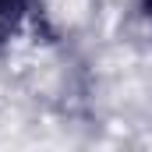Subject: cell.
<instances>
[{
  "label": "cell",
  "mask_w": 152,
  "mask_h": 152,
  "mask_svg": "<svg viewBox=\"0 0 152 152\" xmlns=\"http://www.w3.org/2000/svg\"><path fill=\"white\" fill-rule=\"evenodd\" d=\"M36 0H0V36H11L32 11Z\"/></svg>",
  "instance_id": "6da1fadb"
}]
</instances>
